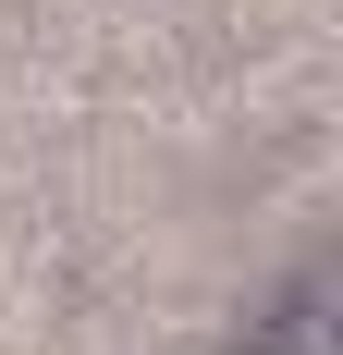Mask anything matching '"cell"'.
<instances>
[{"label":"cell","instance_id":"obj_1","mask_svg":"<svg viewBox=\"0 0 343 355\" xmlns=\"http://www.w3.org/2000/svg\"><path fill=\"white\" fill-rule=\"evenodd\" d=\"M221 355H282V343H221Z\"/></svg>","mask_w":343,"mask_h":355}]
</instances>
